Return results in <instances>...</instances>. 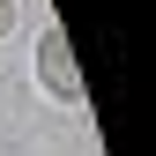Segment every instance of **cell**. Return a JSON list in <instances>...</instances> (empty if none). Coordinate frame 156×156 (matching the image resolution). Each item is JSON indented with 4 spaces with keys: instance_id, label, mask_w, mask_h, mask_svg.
Returning a JSON list of instances; mask_svg holds the SVG:
<instances>
[{
    "instance_id": "6da1fadb",
    "label": "cell",
    "mask_w": 156,
    "mask_h": 156,
    "mask_svg": "<svg viewBox=\"0 0 156 156\" xmlns=\"http://www.w3.org/2000/svg\"><path fill=\"white\" fill-rule=\"evenodd\" d=\"M37 82L60 97V104H82V67H74V45H67V30H60V23L37 37Z\"/></svg>"
},
{
    "instance_id": "7a4b0ae2",
    "label": "cell",
    "mask_w": 156,
    "mask_h": 156,
    "mask_svg": "<svg viewBox=\"0 0 156 156\" xmlns=\"http://www.w3.org/2000/svg\"><path fill=\"white\" fill-rule=\"evenodd\" d=\"M15 23H23V8H15V0H0V37H15Z\"/></svg>"
}]
</instances>
